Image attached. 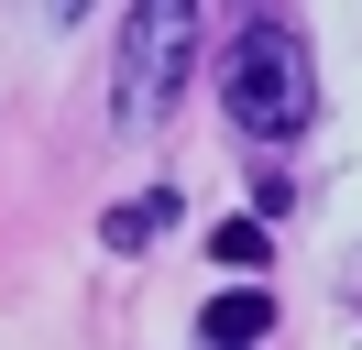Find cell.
I'll return each instance as SVG.
<instances>
[{"label":"cell","mask_w":362,"mask_h":350,"mask_svg":"<svg viewBox=\"0 0 362 350\" xmlns=\"http://www.w3.org/2000/svg\"><path fill=\"white\" fill-rule=\"evenodd\" d=\"M220 109L242 143H296L318 109V77H308V33L296 22H242L220 55Z\"/></svg>","instance_id":"cell-1"},{"label":"cell","mask_w":362,"mask_h":350,"mask_svg":"<svg viewBox=\"0 0 362 350\" xmlns=\"http://www.w3.org/2000/svg\"><path fill=\"white\" fill-rule=\"evenodd\" d=\"M187 55H198V0H143V11H121V121H165Z\"/></svg>","instance_id":"cell-2"},{"label":"cell","mask_w":362,"mask_h":350,"mask_svg":"<svg viewBox=\"0 0 362 350\" xmlns=\"http://www.w3.org/2000/svg\"><path fill=\"white\" fill-rule=\"evenodd\" d=\"M209 350H252V339H264V328H274V296H209Z\"/></svg>","instance_id":"cell-3"},{"label":"cell","mask_w":362,"mask_h":350,"mask_svg":"<svg viewBox=\"0 0 362 350\" xmlns=\"http://www.w3.org/2000/svg\"><path fill=\"white\" fill-rule=\"evenodd\" d=\"M165 230H176V197H121V208H110V252H143V241H165Z\"/></svg>","instance_id":"cell-4"},{"label":"cell","mask_w":362,"mask_h":350,"mask_svg":"<svg viewBox=\"0 0 362 350\" xmlns=\"http://www.w3.org/2000/svg\"><path fill=\"white\" fill-rule=\"evenodd\" d=\"M209 252H220V262H242V274H252V262H264L274 241H264V219H220V241H209Z\"/></svg>","instance_id":"cell-5"}]
</instances>
